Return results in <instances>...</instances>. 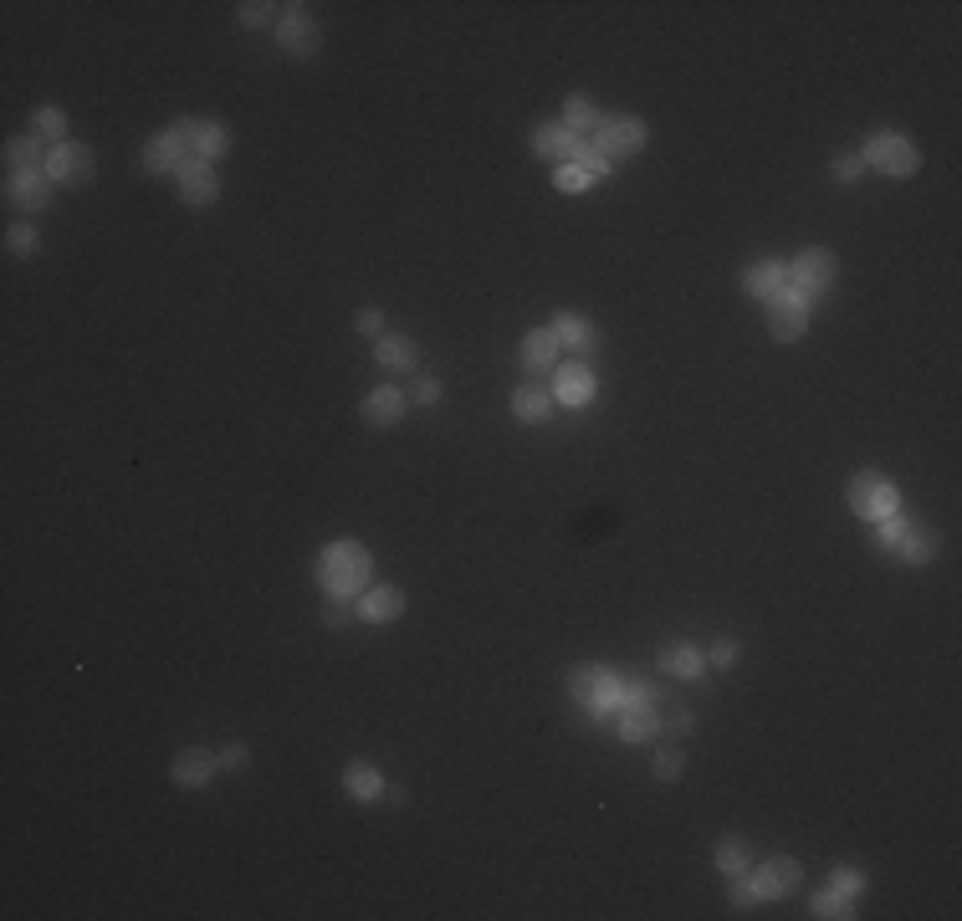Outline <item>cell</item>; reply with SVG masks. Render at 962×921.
I'll list each match as a JSON object with an SVG mask.
<instances>
[{
  "instance_id": "b9f144b4",
  "label": "cell",
  "mask_w": 962,
  "mask_h": 921,
  "mask_svg": "<svg viewBox=\"0 0 962 921\" xmlns=\"http://www.w3.org/2000/svg\"><path fill=\"white\" fill-rule=\"evenodd\" d=\"M860 169H865V164H860V154H840V159H835V180H840V185H855V180H860Z\"/></svg>"
},
{
  "instance_id": "30bf717a",
  "label": "cell",
  "mask_w": 962,
  "mask_h": 921,
  "mask_svg": "<svg viewBox=\"0 0 962 921\" xmlns=\"http://www.w3.org/2000/svg\"><path fill=\"white\" fill-rule=\"evenodd\" d=\"M277 41H282V52H292V57H313L318 52V26L308 16H297V6H287V16L277 26Z\"/></svg>"
},
{
  "instance_id": "f6af8a7d",
  "label": "cell",
  "mask_w": 962,
  "mask_h": 921,
  "mask_svg": "<svg viewBox=\"0 0 962 921\" xmlns=\"http://www.w3.org/2000/svg\"><path fill=\"white\" fill-rule=\"evenodd\" d=\"M737 655H742V650H737V640H717V645H712V666H722V671H727V666H737Z\"/></svg>"
},
{
  "instance_id": "9c48e42d",
  "label": "cell",
  "mask_w": 962,
  "mask_h": 921,
  "mask_svg": "<svg viewBox=\"0 0 962 921\" xmlns=\"http://www.w3.org/2000/svg\"><path fill=\"white\" fill-rule=\"evenodd\" d=\"M594 144L615 159V154H635V149H645V123L640 118H604L599 123V134H594Z\"/></svg>"
},
{
  "instance_id": "8d00e7d4",
  "label": "cell",
  "mask_w": 962,
  "mask_h": 921,
  "mask_svg": "<svg viewBox=\"0 0 962 921\" xmlns=\"http://www.w3.org/2000/svg\"><path fill=\"white\" fill-rule=\"evenodd\" d=\"M599 676H604V666H579L574 676H568V691H574V701H579V707L589 701V691L599 686Z\"/></svg>"
},
{
  "instance_id": "83f0119b",
  "label": "cell",
  "mask_w": 962,
  "mask_h": 921,
  "mask_svg": "<svg viewBox=\"0 0 962 921\" xmlns=\"http://www.w3.org/2000/svg\"><path fill=\"white\" fill-rule=\"evenodd\" d=\"M215 773V758L210 753H180V758H174V783H180V788H200L205 778Z\"/></svg>"
},
{
  "instance_id": "4316f807",
  "label": "cell",
  "mask_w": 962,
  "mask_h": 921,
  "mask_svg": "<svg viewBox=\"0 0 962 921\" xmlns=\"http://www.w3.org/2000/svg\"><path fill=\"white\" fill-rule=\"evenodd\" d=\"M374 354H379L384 369H415V359H420V354H415V338H400V333H384Z\"/></svg>"
},
{
  "instance_id": "f1b7e54d",
  "label": "cell",
  "mask_w": 962,
  "mask_h": 921,
  "mask_svg": "<svg viewBox=\"0 0 962 921\" xmlns=\"http://www.w3.org/2000/svg\"><path fill=\"white\" fill-rule=\"evenodd\" d=\"M343 788H348V794H354V799H379L384 794V778H379V768L374 763H354V768H348L343 773Z\"/></svg>"
},
{
  "instance_id": "74e56055",
  "label": "cell",
  "mask_w": 962,
  "mask_h": 921,
  "mask_svg": "<svg viewBox=\"0 0 962 921\" xmlns=\"http://www.w3.org/2000/svg\"><path fill=\"white\" fill-rule=\"evenodd\" d=\"M727 891H732V906H737V911H748V906L758 901V891H753L748 875H727Z\"/></svg>"
},
{
  "instance_id": "ac0fdd59",
  "label": "cell",
  "mask_w": 962,
  "mask_h": 921,
  "mask_svg": "<svg viewBox=\"0 0 962 921\" xmlns=\"http://www.w3.org/2000/svg\"><path fill=\"white\" fill-rule=\"evenodd\" d=\"M568 134L574 139H594L599 134V123H604V113L589 103V98H568V108H563V118H558Z\"/></svg>"
},
{
  "instance_id": "9a60e30c",
  "label": "cell",
  "mask_w": 962,
  "mask_h": 921,
  "mask_svg": "<svg viewBox=\"0 0 962 921\" xmlns=\"http://www.w3.org/2000/svg\"><path fill=\"white\" fill-rule=\"evenodd\" d=\"M620 696H625V681L620 676H599V686L589 691V701H584V712L594 717V722H604V717H620Z\"/></svg>"
},
{
  "instance_id": "3957f363",
  "label": "cell",
  "mask_w": 962,
  "mask_h": 921,
  "mask_svg": "<svg viewBox=\"0 0 962 921\" xmlns=\"http://www.w3.org/2000/svg\"><path fill=\"white\" fill-rule=\"evenodd\" d=\"M860 164H876L881 174H891V180H911L916 164H922V154H916V144L906 134H870Z\"/></svg>"
},
{
  "instance_id": "e0dca14e",
  "label": "cell",
  "mask_w": 962,
  "mask_h": 921,
  "mask_svg": "<svg viewBox=\"0 0 962 921\" xmlns=\"http://www.w3.org/2000/svg\"><path fill=\"white\" fill-rule=\"evenodd\" d=\"M574 134H568L563 123H543V128H533V149L543 154V159H558V164H568L574 159Z\"/></svg>"
},
{
  "instance_id": "d6986e66",
  "label": "cell",
  "mask_w": 962,
  "mask_h": 921,
  "mask_svg": "<svg viewBox=\"0 0 962 921\" xmlns=\"http://www.w3.org/2000/svg\"><path fill=\"white\" fill-rule=\"evenodd\" d=\"M522 364H528L533 374H548V369L558 364V338H553L548 328L528 333V338H522Z\"/></svg>"
},
{
  "instance_id": "8fae6325",
  "label": "cell",
  "mask_w": 962,
  "mask_h": 921,
  "mask_svg": "<svg viewBox=\"0 0 962 921\" xmlns=\"http://www.w3.org/2000/svg\"><path fill=\"white\" fill-rule=\"evenodd\" d=\"M6 195H11V205H21V210H41V205L52 200V180H47V169L11 174V180H6Z\"/></svg>"
},
{
  "instance_id": "60d3db41",
  "label": "cell",
  "mask_w": 962,
  "mask_h": 921,
  "mask_svg": "<svg viewBox=\"0 0 962 921\" xmlns=\"http://www.w3.org/2000/svg\"><path fill=\"white\" fill-rule=\"evenodd\" d=\"M241 21H246V26H267V21H277V6H267V0H251V6H241Z\"/></svg>"
},
{
  "instance_id": "2e32d148",
  "label": "cell",
  "mask_w": 962,
  "mask_h": 921,
  "mask_svg": "<svg viewBox=\"0 0 962 921\" xmlns=\"http://www.w3.org/2000/svg\"><path fill=\"white\" fill-rule=\"evenodd\" d=\"M400 609H405V594H400V589H364V594H359V614H364L369 625L395 620Z\"/></svg>"
},
{
  "instance_id": "cb8c5ba5",
  "label": "cell",
  "mask_w": 962,
  "mask_h": 921,
  "mask_svg": "<svg viewBox=\"0 0 962 921\" xmlns=\"http://www.w3.org/2000/svg\"><path fill=\"white\" fill-rule=\"evenodd\" d=\"M620 732L630 742H650L655 732H661V712L655 707H620Z\"/></svg>"
},
{
  "instance_id": "603a6c76",
  "label": "cell",
  "mask_w": 962,
  "mask_h": 921,
  "mask_svg": "<svg viewBox=\"0 0 962 921\" xmlns=\"http://www.w3.org/2000/svg\"><path fill=\"white\" fill-rule=\"evenodd\" d=\"M896 553H901L906 563H932V558H937V538H932L927 528H916V522H906V533L896 538Z\"/></svg>"
},
{
  "instance_id": "277c9868",
  "label": "cell",
  "mask_w": 962,
  "mask_h": 921,
  "mask_svg": "<svg viewBox=\"0 0 962 921\" xmlns=\"http://www.w3.org/2000/svg\"><path fill=\"white\" fill-rule=\"evenodd\" d=\"M901 507V492H896V481H886L881 471H860L850 481V512L870 517V522H881Z\"/></svg>"
},
{
  "instance_id": "7dc6e473",
  "label": "cell",
  "mask_w": 962,
  "mask_h": 921,
  "mask_svg": "<svg viewBox=\"0 0 962 921\" xmlns=\"http://www.w3.org/2000/svg\"><path fill=\"white\" fill-rule=\"evenodd\" d=\"M661 727H666L671 737H681V732H691V712H681V707H671V712H661Z\"/></svg>"
},
{
  "instance_id": "4dcf8cb0",
  "label": "cell",
  "mask_w": 962,
  "mask_h": 921,
  "mask_svg": "<svg viewBox=\"0 0 962 921\" xmlns=\"http://www.w3.org/2000/svg\"><path fill=\"white\" fill-rule=\"evenodd\" d=\"M31 134H36L41 144H52V149H57V144H67V139H62V134H67V113H62V108H36Z\"/></svg>"
},
{
  "instance_id": "8992f818",
  "label": "cell",
  "mask_w": 962,
  "mask_h": 921,
  "mask_svg": "<svg viewBox=\"0 0 962 921\" xmlns=\"http://www.w3.org/2000/svg\"><path fill=\"white\" fill-rule=\"evenodd\" d=\"M809 313H814V297H804L794 287H783L778 297H768V328H773L778 343H794L809 328Z\"/></svg>"
},
{
  "instance_id": "5b68a950",
  "label": "cell",
  "mask_w": 962,
  "mask_h": 921,
  "mask_svg": "<svg viewBox=\"0 0 962 921\" xmlns=\"http://www.w3.org/2000/svg\"><path fill=\"white\" fill-rule=\"evenodd\" d=\"M783 282H789L794 292H804V297H824L829 287H835V256H829V251H799L794 261H789V267H783Z\"/></svg>"
},
{
  "instance_id": "f35d334b",
  "label": "cell",
  "mask_w": 962,
  "mask_h": 921,
  "mask_svg": "<svg viewBox=\"0 0 962 921\" xmlns=\"http://www.w3.org/2000/svg\"><path fill=\"white\" fill-rule=\"evenodd\" d=\"M860 886H865V875H860L855 865H840V870H835V881H829V891H840V896H855Z\"/></svg>"
},
{
  "instance_id": "7bdbcfd3",
  "label": "cell",
  "mask_w": 962,
  "mask_h": 921,
  "mask_svg": "<svg viewBox=\"0 0 962 921\" xmlns=\"http://www.w3.org/2000/svg\"><path fill=\"white\" fill-rule=\"evenodd\" d=\"M6 241H11V251H21V256H31V251L41 246V236H36L31 226H11V236H6Z\"/></svg>"
},
{
  "instance_id": "44dd1931",
  "label": "cell",
  "mask_w": 962,
  "mask_h": 921,
  "mask_svg": "<svg viewBox=\"0 0 962 921\" xmlns=\"http://www.w3.org/2000/svg\"><path fill=\"white\" fill-rule=\"evenodd\" d=\"M6 169L11 174H26V169H47V154H41V139L36 134H21L6 144Z\"/></svg>"
},
{
  "instance_id": "4fadbf2b",
  "label": "cell",
  "mask_w": 962,
  "mask_h": 921,
  "mask_svg": "<svg viewBox=\"0 0 962 921\" xmlns=\"http://www.w3.org/2000/svg\"><path fill=\"white\" fill-rule=\"evenodd\" d=\"M180 190H185V200L190 205H210L215 195H221V185H215V169H210V159H190L185 169H180Z\"/></svg>"
},
{
  "instance_id": "7c38bea8",
  "label": "cell",
  "mask_w": 962,
  "mask_h": 921,
  "mask_svg": "<svg viewBox=\"0 0 962 921\" xmlns=\"http://www.w3.org/2000/svg\"><path fill=\"white\" fill-rule=\"evenodd\" d=\"M553 379H558V384H553V400H563V405H589V400H594V374H589V364H563Z\"/></svg>"
},
{
  "instance_id": "c3c4849f",
  "label": "cell",
  "mask_w": 962,
  "mask_h": 921,
  "mask_svg": "<svg viewBox=\"0 0 962 921\" xmlns=\"http://www.w3.org/2000/svg\"><path fill=\"white\" fill-rule=\"evenodd\" d=\"M354 328H359V333H384V318L374 313V307H364V313L354 318Z\"/></svg>"
},
{
  "instance_id": "6da1fadb",
  "label": "cell",
  "mask_w": 962,
  "mask_h": 921,
  "mask_svg": "<svg viewBox=\"0 0 962 921\" xmlns=\"http://www.w3.org/2000/svg\"><path fill=\"white\" fill-rule=\"evenodd\" d=\"M318 579H323V589H328V594L354 599V594L369 584V553H364L359 543H348V538L328 543V548H323V558H318Z\"/></svg>"
},
{
  "instance_id": "1f68e13d",
  "label": "cell",
  "mask_w": 962,
  "mask_h": 921,
  "mask_svg": "<svg viewBox=\"0 0 962 921\" xmlns=\"http://www.w3.org/2000/svg\"><path fill=\"white\" fill-rule=\"evenodd\" d=\"M574 164L589 174V180H609V154H604L594 139H579V144H574Z\"/></svg>"
},
{
  "instance_id": "ba28073f",
  "label": "cell",
  "mask_w": 962,
  "mask_h": 921,
  "mask_svg": "<svg viewBox=\"0 0 962 921\" xmlns=\"http://www.w3.org/2000/svg\"><path fill=\"white\" fill-rule=\"evenodd\" d=\"M748 881H753V891H758V901H773V896H789V891H799V881H804V870H799V860H789V855H778V860H768L763 870H748Z\"/></svg>"
},
{
  "instance_id": "7a4b0ae2",
  "label": "cell",
  "mask_w": 962,
  "mask_h": 921,
  "mask_svg": "<svg viewBox=\"0 0 962 921\" xmlns=\"http://www.w3.org/2000/svg\"><path fill=\"white\" fill-rule=\"evenodd\" d=\"M195 159V118H180L174 128H164V134H154L144 144V169L149 174H180L185 164Z\"/></svg>"
},
{
  "instance_id": "7402d4cb",
  "label": "cell",
  "mask_w": 962,
  "mask_h": 921,
  "mask_svg": "<svg viewBox=\"0 0 962 921\" xmlns=\"http://www.w3.org/2000/svg\"><path fill=\"white\" fill-rule=\"evenodd\" d=\"M226 149H231V128H226L221 118L195 123V154H200V159H221Z\"/></svg>"
},
{
  "instance_id": "d4e9b609",
  "label": "cell",
  "mask_w": 962,
  "mask_h": 921,
  "mask_svg": "<svg viewBox=\"0 0 962 921\" xmlns=\"http://www.w3.org/2000/svg\"><path fill=\"white\" fill-rule=\"evenodd\" d=\"M548 333H553L558 343H568V348H589V343H594V323H589L584 313H558Z\"/></svg>"
},
{
  "instance_id": "ab89813d",
  "label": "cell",
  "mask_w": 962,
  "mask_h": 921,
  "mask_svg": "<svg viewBox=\"0 0 962 921\" xmlns=\"http://www.w3.org/2000/svg\"><path fill=\"white\" fill-rule=\"evenodd\" d=\"M323 620H328V625H348V620H354V604H348L343 594H328V609H323Z\"/></svg>"
},
{
  "instance_id": "f546056e",
  "label": "cell",
  "mask_w": 962,
  "mask_h": 921,
  "mask_svg": "<svg viewBox=\"0 0 962 921\" xmlns=\"http://www.w3.org/2000/svg\"><path fill=\"white\" fill-rule=\"evenodd\" d=\"M661 666H666L671 676H686V681H691V676H702V671H707V661H702V650H691V645H666V650H661Z\"/></svg>"
},
{
  "instance_id": "5bb4252c",
  "label": "cell",
  "mask_w": 962,
  "mask_h": 921,
  "mask_svg": "<svg viewBox=\"0 0 962 921\" xmlns=\"http://www.w3.org/2000/svg\"><path fill=\"white\" fill-rule=\"evenodd\" d=\"M558 400H553V389L548 384H522L517 394H512V415L517 420H528V425H538V420H548V410H553Z\"/></svg>"
},
{
  "instance_id": "ffe728a7",
  "label": "cell",
  "mask_w": 962,
  "mask_h": 921,
  "mask_svg": "<svg viewBox=\"0 0 962 921\" xmlns=\"http://www.w3.org/2000/svg\"><path fill=\"white\" fill-rule=\"evenodd\" d=\"M400 415H405V394H400V389H389V384H384V389H374L369 400H364V420H369V425H395Z\"/></svg>"
},
{
  "instance_id": "d590c367",
  "label": "cell",
  "mask_w": 962,
  "mask_h": 921,
  "mask_svg": "<svg viewBox=\"0 0 962 921\" xmlns=\"http://www.w3.org/2000/svg\"><path fill=\"white\" fill-rule=\"evenodd\" d=\"M553 185H558V190H568V195H579V190H589L594 180H589V174H584V169H579L574 159H568V164H558V174H553Z\"/></svg>"
},
{
  "instance_id": "681fc988",
  "label": "cell",
  "mask_w": 962,
  "mask_h": 921,
  "mask_svg": "<svg viewBox=\"0 0 962 921\" xmlns=\"http://www.w3.org/2000/svg\"><path fill=\"white\" fill-rule=\"evenodd\" d=\"M415 400H420V405H435V400H441V384H435V379H420V384H415Z\"/></svg>"
},
{
  "instance_id": "ee69618b",
  "label": "cell",
  "mask_w": 962,
  "mask_h": 921,
  "mask_svg": "<svg viewBox=\"0 0 962 921\" xmlns=\"http://www.w3.org/2000/svg\"><path fill=\"white\" fill-rule=\"evenodd\" d=\"M901 533H906V517H896V512H891V517H881V548H896V538H901Z\"/></svg>"
},
{
  "instance_id": "f907efd6",
  "label": "cell",
  "mask_w": 962,
  "mask_h": 921,
  "mask_svg": "<svg viewBox=\"0 0 962 921\" xmlns=\"http://www.w3.org/2000/svg\"><path fill=\"white\" fill-rule=\"evenodd\" d=\"M221 763H226V768H241V763H246V748H241V742H231V748L221 753Z\"/></svg>"
},
{
  "instance_id": "d6a6232c",
  "label": "cell",
  "mask_w": 962,
  "mask_h": 921,
  "mask_svg": "<svg viewBox=\"0 0 962 921\" xmlns=\"http://www.w3.org/2000/svg\"><path fill=\"white\" fill-rule=\"evenodd\" d=\"M717 870H722V875H748V870H753L748 845H742V840H722V845H717Z\"/></svg>"
},
{
  "instance_id": "e575fe53",
  "label": "cell",
  "mask_w": 962,
  "mask_h": 921,
  "mask_svg": "<svg viewBox=\"0 0 962 921\" xmlns=\"http://www.w3.org/2000/svg\"><path fill=\"white\" fill-rule=\"evenodd\" d=\"M620 707H661V691H655L650 681H625Z\"/></svg>"
},
{
  "instance_id": "484cf974",
  "label": "cell",
  "mask_w": 962,
  "mask_h": 921,
  "mask_svg": "<svg viewBox=\"0 0 962 921\" xmlns=\"http://www.w3.org/2000/svg\"><path fill=\"white\" fill-rule=\"evenodd\" d=\"M742 287H748L758 302H768V297H778L783 287V267H773V261H758V267H748V277H742Z\"/></svg>"
},
{
  "instance_id": "836d02e7",
  "label": "cell",
  "mask_w": 962,
  "mask_h": 921,
  "mask_svg": "<svg viewBox=\"0 0 962 921\" xmlns=\"http://www.w3.org/2000/svg\"><path fill=\"white\" fill-rule=\"evenodd\" d=\"M814 916L845 921V916H855V911H850V896H840V891H814Z\"/></svg>"
},
{
  "instance_id": "bcb514c9",
  "label": "cell",
  "mask_w": 962,
  "mask_h": 921,
  "mask_svg": "<svg viewBox=\"0 0 962 921\" xmlns=\"http://www.w3.org/2000/svg\"><path fill=\"white\" fill-rule=\"evenodd\" d=\"M681 773V753L666 748V753H655V778H676Z\"/></svg>"
},
{
  "instance_id": "52a82bcc",
  "label": "cell",
  "mask_w": 962,
  "mask_h": 921,
  "mask_svg": "<svg viewBox=\"0 0 962 921\" xmlns=\"http://www.w3.org/2000/svg\"><path fill=\"white\" fill-rule=\"evenodd\" d=\"M47 180L52 185H87L93 180V149L87 144H57L47 154Z\"/></svg>"
}]
</instances>
